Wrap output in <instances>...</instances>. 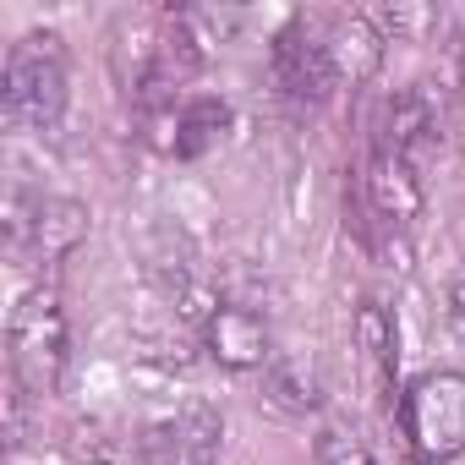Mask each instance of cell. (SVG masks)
I'll return each instance as SVG.
<instances>
[{
  "label": "cell",
  "instance_id": "cell-1",
  "mask_svg": "<svg viewBox=\"0 0 465 465\" xmlns=\"http://www.w3.org/2000/svg\"><path fill=\"white\" fill-rule=\"evenodd\" d=\"M6 361H12V378L45 400L66 383V367H72V323H66V307H61V291L55 285H28L12 312H6Z\"/></svg>",
  "mask_w": 465,
  "mask_h": 465
},
{
  "label": "cell",
  "instance_id": "cell-2",
  "mask_svg": "<svg viewBox=\"0 0 465 465\" xmlns=\"http://www.w3.org/2000/svg\"><path fill=\"white\" fill-rule=\"evenodd\" d=\"M0 110L17 132H55L66 115V39L55 28H34L6 50L0 72Z\"/></svg>",
  "mask_w": 465,
  "mask_h": 465
},
{
  "label": "cell",
  "instance_id": "cell-3",
  "mask_svg": "<svg viewBox=\"0 0 465 465\" xmlns=\"http://www.w3.org/2000/svg\"><path fill=\"white\" fill-rule=\"evenodd\" d=\"M400 432L416 465H454L465 454V372L432 367L400 389Z\"/></svg>",
  "mask_w": 465,
  "mask_h": 465
},
{
  "label": "cell",
  "instance_id": "cell-4",
  "mask_svg": "<svg viewBox=\"0 0 465 465\" xmlns=\"http://www.w3.org/2000/svg\"><path fill=\"white\" fill-rule=\"evenodd\" d=\"M224 416L208 400H181L137 432V465H219Z\"/></svg>",
  "mask_w": 465,
  "mask_h": 465
},
{
  "label": "cell",
  "instance_id": "cell-5",
  "mask_svg": "<svg viewBox=\"0 0 465 465\" xmlns=\"http://www.w3.org/2000/svg\"><path fill=\"white\" fill-rule=\"evenodd\" d=\"M269 66H274L280 94L296 99V104H323V99L334 94V83H340V72H334L323 39L307 34V17H291V23L274 34V45H269Z\"/></svg>",
  "mask_w": 465,
  "mask_h": 465
},
{
  "label": "cell",
  "instance_id": "cell-6",
  "mask_svg": "<svg viewBox=\"0 0 465 465\" xmlns=\"http://www.w3.org/2000/svg\"><path fill=\"white\" fill-rule=\"evenodd\" d=\"M197 340H203L208 361L224 367V372H263V367L274 361L269 318L252 312V307H230V302H219V307L208 312V323L197 329Z\"/></svg>",
  "mask_w": 465,
  "mask_h": 465
},
{
  "label": "cell",
  "instance_id": "cell-7",
  "mask_svg": "<svg viewBox=\"0 0 465 465\" xmlns=\"http://www.w3.org/2000/svg\"><path fill=\"white\" fill-rule=\"evenodd\" d=\"M361 197H367L372 224L400 230V236L421 219V203H427L416 164H411V159H400V153H389V148H372L367 175H361Z\"/></svg>",
  "mask_w": 465,
  "mask_h": 465
},
{
  "label": "cell",
  "instance_id": "cell-8",
  "mask_svg": "<svg viewBox=\"0 0 465 465\" xmlns=\"http://www.w3.org/2000/svg\"><path fill=\"white\" fill-rule=\"evenodd\" d=\"M438 143H443V115H438L432 94H427L421 83H416V88H400V94L389 99V110H383V143H378V148H389V153L421 164Z\"/></svg>",
  "mask_w": 465,
  "mask_h": 465
},
{
  "label": "cell",
  "instance_id": "cell-9",
  "mask_svg": "<svg viewBox=\"0 0 465 465\" xmlns=\"http://www.w3.org/2000/svg\"><path fill=\"white\" fill-rule=\"evenodd\" d=\"M88 224H94V213H88L83 197H39L34 203V219H28L23 258H39V263L72 258L88 242Z\"/></svg>",
  "mask_w": 465,
  "mask_h": 465
},
{
  "label": "cell",
  "instance_id": "cell-10",
  "mask_svg": "<svg viewBox=\"0 0 465 465\" xmlns=\"http://www.w3.org/2000/svg\"><path fill=\"white\" fill-rule=\"evenodd\" d=\"M323 50H329V61H334L340 83H372L378 66H383L389 39L378 34V23H372L367 12H345V17H334V28L323 34Z\"/></svg>",
  "mask_w": 465,
  "mask_h": 465
},
{
  "label": "cell",
  "instance_id": "cell-11",
  "mask_svg": "<svg viewBox=\"0 0 465 465\" xmlns=\"http://www.w3.org/2000/svg\"><path fill=\"white\" fill-rule=\"evenodd\" d=\"M263 394H269V405L285 411V416H312V411H323V378H318V367H312L307 356H280V351H274V361L263 367Z\"/></svg>",
  "mask_w": 465,
  "mask_h": 465
},
{
  "label": "cell",
  "instance_id": "cell-12",
  "mask_svg": "<svg viewBox=\"0 0 465 465\" xmlns=\"http://www.w3.org/2000/svg\"><path fill=\"white\" fill-rule=\"evenodd\" d=\"M230 132V104L219 94H186L175 110V159H203Z\"/></svg>",
  "mask_w": 465,
  "mask_h": 465
},
{
  "label": "cell",
  "instance_id": "cell-13",
  "mask_svg": "<svg viewBox=\"0 0 465 465\" xmlns=\"http://www.w3.org/2000/svg\"><path fill=\"white\" fill-rule=\"evenodd\" d=\"M356 345L367 351V361H372L378 383L394 394V367H400V329H394V312H389L383 302H372V296L356 307Z\"/></svg>",
  "mask_w": 465,
  "mask_h": 465
},
{
  "label": "cell",
  "instance_id": "cell-14",
  "mask_svg": "<svg viewBox=\"0 0 465 465\" xmlns=\"http://www.w3.org/2000/svg\"><path fill=\"white\" fill-rule=\"evenodd\" d=\"M312 460H318V465H378L372 449H367L356 432H345V427H323V432L312 438Z\"/></svg>",
  "mask_w": 465,
  "mask_h": 465
},
{
  "label": "cell",
  "instance_id": "cell-15",
  "mask_svg": "<svg viewBox=\"0 0 465 465\" xmlns=\"http://www.w3.org/2000/svg\"><path fill=\"white\" fill-rule=\"evenodd\" d=\"M28 405H34V394L12 378V389H6V449L28 443Z\"/></svg>",
  "mask_w": 465,
  "mask_h": 465
},
{
  "label": "cell",
  "instance_id": "cell-16",
  "mask_svg": "<svg viewBox=\"0 0 465 465\" xmlns=\"http://www.w3.org/2000/svg\"><path fill=\"white\" fill-rule=\"evenodd\" d=\"M443 323L465 340V280H454V285H449V296H443Z\"/></svg>",
  "mask_w": 465,
  "mask_h": 465
}]
</instances>
